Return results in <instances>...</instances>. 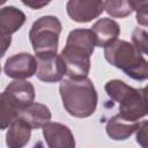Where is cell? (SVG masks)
Listing matches in <instances>:
<instances>
[{
	"label": "cell",
	"instance_id": "cell-22",
	"mask_svg": "<svg viewBox=\"0 0 148 148\" xmlns=\"http://www.w3.org/2000/svg\"><path fill=\"white\" fill-rule=\"evenodd\" d=\"M145 90H146V92H147V94H148V84H147V86H146V87H145Z\"/></svg>",
	"mask_w": 148,
	"mask_h": 148
},
{
	"label": "cell",
	"instance_id": "cell-17",
	"mask_svg": "<svg viewBox=\"0 0 148 148\" xmlns=\"http://www.w3.org/2000/svg\"><path fill=\"white\" fill-rule=\"evenodd\" d=\"M132 40L140 52L148 56V31L141 28H135L132 32Z\"/></svg>",
	"mask_w": 148,
	"mask_h": 148
},
{
	"label": "cell",
	"instance_id": "cell-19",
	"mask_svg": "<svg viewBox=\"0 0 148 148\" xmlns=\"http://www.w3.org/2000/svg\"><path fill=\"white\" fill-rule=\"evenodd\" d=\"M136 21L140 25L148 27V5L136 10Z\"/></svg>",
	"mask_w": 148,
	"mask_h": 148
},
{
	"label": "cell",
	"instance_id": "cell-3",
	"mask_svg": "<svg viewBox=\"0 0 148 148\" xmlns=\"http://www.w3.org/2000/svg\"><path fill=\"white\" fill-rule=\"evenodd\" d=\"M108 96L119 104V114L131 121L148 116V95L146 90L135 89L120 80H110L104 87Z\"/></svg>",
	"mask_w": 148,
	"mask_h": 148
},
{
	"label": "cell",
	"instance_id": "cell-6",
	"mask_svg": "<svg viewBox=\"0 0 148 148\" xmlns=\"http://www.w3.org/2000/svg\"><path fill=\"white\" fill-rule=\"evenodd\" d=\"M61 23L56 16H43L34 22L29 38L36 54L57 53Z\"/></svg>",
	"mask_w": 148,
	"mask_h": 148
},
{
	"label": "cell",
	"instance_id": "cell-13",
	"mask_svg": "<svg viewBox=\"0 0 148 148\" xmlns=\"http://www.w3.org/2000/svg\"><path fill=\"white\" fill-rule=\"evenodd\" d=\"M31 127L22 118L17 117L8 126L6 134V143L9 148H21L28 143L31 134Z\"/></svg>",
	"mask_w": 148,
	"mask_h": 148
},
{
	"label": "cell",
	"instance_id": "cell-5",
	"mask_svg": "<svg viewBox=\"0 0 148 148\" xmlns=\"http://www.w3.org/2000/svg\"><path fill=\"white\" fill-rule=\"evenodd\" d=\"M35 99L34 86L24 80L17 79L10 82L0 96V127L5 130L18 117L22 109L27 108Z\"/></svg>",
	"mask_w": 148,
	"mask_h": 148
},
{
	"label": "cell",
	"instance_id": "cell-21",
	"mask_svg": "<svg viewBox=\"0 0 148 148\" xmlns=\"http://www.w3.org/2000/svg\"><path fill=\"white\" fill-rule=\"evenodd\" d=\"M131 3V7L133 8V10H138L140 8H142L143 6L148 5V0H128Z\"/></svg>",
	"mask_w": 148,
	"mask_h": 148
},
{
	"label": "cell",
	"instance_id": "cell-8",
	"mask_svg": "<svg viewBox=\"0 0 148 148\" xmlns=\"http://www.w3.org/2000/svg\"><path fill=\"white\" fill-rule=\"evenodd\" d=\"M66 9L73 21L86 23L98 17L105 8L103 0H68Z\"/></svg>",
	"mask_w": 148,
	"mask_h": 148
},
{
	"label": "cell",
	"instance_id": "cell-1",
	"mask_svg": "<svg viewBox=\"0 0 148 148\" xmlns=\"http://www.w3.org/2000/svg\"><path fill=\"white\" fill-rule=\"evenodd\" d=\"M96 45V37L91 29H74L69 32L60 54L69 77H87L90 71V56Z\"/></svg>",
	"mask_w": 148,
	"mask_h": 148
},
{
	"label": "cell",
	"instance_id": "cell-16",
	"mask_svg": "<svg viewBox=\"0 0 148 148\" xmlns=\"http://www.w3.org/2000/svg\"><path fill=\"white\" fill-rule=\"evenodd\" d=\"M104 8L109 15L119 18L126 17L133 12L128 0H105Z\"/></svg>",
	"mask_w": 148,
	"mask_h": 148
},
{
	"label": "cell",
	"instance_id": "cell-15",
	"mask_svg": "<svg viewBox=\"0 0 148 148\" xmlns=\"http://www.w3.org/2000/svg\"><path fill=\"white\" fill-rule=\"evenodd\" d=\"M138 121H131L123 118L119 113L112 117L106 124V133L112 140H126L130 138L138 128Z\"/></svg>",
	"mask_w": 148,
	"mask_h": 148
},
{
	"label": "cell",
	"instance_id": "cell-10",
	"mask_svg": "<svg viewBox=\"0 0 148 148\" xmlns=\"http://www.w3.org/2000/svg\"><path fill=\"white\" fill-rule=\"evenodd\" d=\"M43 135L50 148L75 147V140L71 130L62 124L49 121L43 127Z\"/></svg>",
	"mask_w": 148,
	"mask_h": 148
},
{
	"label": "cell",
	"instance_id": "cell-12",
	"mask_svg": "<svg viewBox=\"0 0 148 148\" xmlns=\"http://www.w3.org/2000/svg\"><path fill=\"white\" fill-rule=\"evenodd\" d=\"M91 30L96 37V44L97 46H108L112 42H114L119 34H120V28L118 23L111 18H99L92 27Z\"/></svg>",
	"mask_w": 148,
	"mask_h": 148
},
{
	"label": "cell",
	"instance_id": "cell-2",
	"mask_svg": "<svg viewBox=\"0 0 148 148\" xmlns=\"http://www.w3.org/2000/svg\"><path fill=\"white\" fill-rule=\"evenodd\" d=\"M59 91L64 108L71 116L87 118L95 112L97 92L90 79H65L60 83Z\"/></svg>",
	"mask_w": 148,
	"mask_h": 148
},
{
	"label": "cell",
	"instance_id": "cell-18",
	"mask_svg": "<svg viewBox=\"0 0 148 148\" xmlns=\"http://www.w3.org/2000/svg\"><path fill=\"white\" fill-rule=\"evenodd\" d=\"M136 142L145 148H148V120L139 123L136 128Z\"/></svg>",
	"mask_w": 148,
	"mask_h": 148
},
{
	"label": "cell",
	"instance_id": "cell-20",
	"mask_svg": "<svg viewBox=\"0 0 148 148\" xmlns=\"http://www.w3.org/2000/svg\"><path fill=\"white\" fill-rule=\"evenodd\" d=\"M23 5L28 6L31 9H40L49 5L52 0H21Z\"/></svg>",
	"mask_w": 148,
	"mask_h": 148
},
{
	"label": "cell",
	"instance_id": "cell-11",
	"mask_svg": "<svg viewBox=\"0 0 148 148\" xmlns=\"http://www.w3.org/2000/svg\"><path fill=\"white\" fill-rule=\"evenodd\" d=\"M25 22L23 12L15 7H3L0 10V35L1 37H10Z\"/></svg>",
	"mask_w": 148,
	"mask_h": 148
},
{
	"label": "cell",
	"instance_id": "cell-4",
	"mask_svg": "<svg viewBox=\"0 0 148 148\" xmlns=\"http://www.w3.org/2000/svg\"><path fill=\"white\" fill-rule=\"evenodd\" d=\"M104 57L108 62L121 69L130 77L138 81L148 79V61L134 44L116 39L104 47Z\"/></svg>",
	"mask_w": 148,
	"mask_h": 148
},
{
	"label": "cell",
	"instance_id": "cell-9",
	"mask_svg": "<svg viewBox=\"0 0 148 148\" xmlns=\"http://www.w3.org/2000/svg\"><path fill=\"white\" fill-rule=\"evenodd\" d=\"M3 72L7 76L13 79L30 77L37 72V59L29 53L14 54L7 59Z\"/></svg>",
	"mask_w": 148,
	"mask_h": 148
},
{
	"label": "cell",
	"instance_id": "cell-14",
	"mask_svg": "<svg viewBox=\"0 0 148 148\" xmlns=\"http://www.w3.org/2000/svg\"><path fill=\"white\" fill-rule=\"evenodd\" d=\"M18 117L22 118L31 128L44 127L51 119V112L49 108L40 103H31L27 108L22 109L18 113Z\"/></svg>",
	"mask_w": 148,
	"mask_h": 148
},
{
	"label": "cell",
	"instance_id": "cell-7",
	"mask_svg": "<svg viewBox=\"0 0 148 148\" xmlns=\"http://www.w3.org/2000/svg\"><path fill=\"white\" fill-rule=\"evenodd\" d=\"M37 59V72L38 80L47 83L57 82L62 79L66 74V65L57 53H43L36 54Z\"/></svg>",
	"mask_w": 148,
	"mask_h": 148
}]
</instances>
